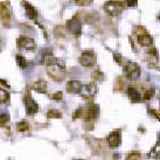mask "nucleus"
Here are the masks:
<instances>
[{"label":"nucleus","instance_id":"obj_28","mask_svg":"<svg viewBox=\"0 0 160 160\" xmlns=\"http://www.w3.org/2000/svg\"><path fill=\"white\" fill-rule=\"evenodd\" d=\"M132 158H139V154H134V156H129L128 159H132Z\"/></svg>","mask_w":160,"mask_h":160},{"label":"nucleus","instance_id":"obj_12","mask_svg":"<svg viewBox=\"0 0 160 160\" xmlns=\"http://www.w3.org/2000/svg\"><path fill=\"white\" fill-rule=\"evenodd\" d=\"M68 29L70 32H72V33H75L76 35H78L81 33V21H78V20H76V19H72V20H70L69 22H68Z\"/></svg>","mask_w":160,"mask_h":160},{"label":"nucleus","instance_id":"obj_3","mask_svg":"<svg viewBox=\"0 0 160 160\" xmlns=\"http://www.w3.org/2000/svg\"><path fill=\"white\" fill-rule=\"evenodd\" d=\"M80 63L83 67H92L96 63V56L92 52H84L80 56Z\"/></svg>","mask_w":160,"mask_h":160},{"label":"nucleus","instance_id":"obj_13","mask_svg":"<svg viewBox=\"0 0 160 160\" xmlns=\"http://www.w3.org/2000/svg\"><path fill=\"white\" fill-rule=\"evenodd\" d=\"M126 92L129 95V97L131 98V101L133 103H137V102H140V93L134 87H129L128 89H126Z\"/></svg>","mask_w":160,"mask_h":160},{"label":"nucleus","instance_id":"obj_20","mask_svg":"<svg viewBox=\"0 0 160 160\" xmlns=\"http://www.w3.org/2000/svg\"><path fill=\"white\" fill-rule=\"evenodd\" d=\"M8 120H9V116L7 113H1L0 115V125L6 124Z\"/></svg>","mask_w":160,"mask_h":160},{"label":"nucleus","instance_id":"obj_21","mask_svg":"<svg viewBox=\"0 0 160 160\" xmlns=\"http://www.w3.org/2000/svg\"><path fill=\"white\" fill-rule=\"evenodd\" d=\"M48 117L49 118H53V117H55V118H60V117H61V113H60L58 110H50V111L48 112Z\"/></svg>","mask_w":160,"mask_h":160},{"label":"nucleus","instance_id":"obj_7","mask_svg":"<svg viewBox=\"0 0 160 160\" xmlns=\"http://www.w3.org/2000/svg\"><path fill=\"white\" fill-rule=\"evenodd\" d=\"M108 144L111 148H116L120 145V142H122V138H120V131H116L113 133H111L110 136H108L107 138Z\"/></svg>","mask_w":160,"mask_h":160},{"label":"nucleus","instance_id":"obj_5","mask_svg":"<svg viewBox=\"0 0 160 160\" xmlns=\"http://www.w3.org/2000/svg\"><path fill=\"white\" fill-rule=\"evenodd\" d=\"M23 102H25V107H26L27 113H28L29 116L35 115L36 112L39 111L38 103H36L34 99H32L29 96H26V97H25V99H23Z\"/></svg>","mask_w":160,"mask_h":160},{"label":"nucleus","instance_id":"obj_6","mask_svg":"<svg viewBox=\"0 0 160 160\" xmlns=\"http://www.w3.org/2000/svg\"><path fill=\"white\" fill-rule=\"evenodd\" d=\"M0 19L4 23L11 21V8L7 2H0Z\"/></svg>","mask_w":160,"mask_h":160},{"label":"nucleus","instance_id":"obj_14","mask_svg":"<svg viewBox=\"0 0 160 160\" xmlns=\"http://www.w3.org/2000/svg\"><path fill=\"white\" fill-rule=\"evenodd\" d=\"M23 6H25V8H26V14L27 17L32 20H35L38 18V12H36V9L32 6L29 2H23Z\"/></svg>","mask_w":160,"mask_h":160},{"label":"nucleus","instance_id":"obj_1","mask_svg":"<svg viewBox=\"0 0 160 160\" xmlns=\"http://www.w3.org/2000/svg\"><path fill=\"white\" fill-rule=\"evenodd\" d=\"M123 70H124V75L129 80H137L140 76V68L134 62H128L124 66Z\"/></svg>","mask_w":160,"mask_h":160},{"label":"nucleus","instance_id":"obj_30","mask_svg":"<svg viewBox=\"0 0 160 160\" xmlns=\"http://www.w3.org/2000/svg\"><path fill=\"white\" fill-rule=\"evenodd\" d=\"M159 142H160V134H159Z\"/></svg>","mask_w":160,"mask_h":160},{"label":"nucleus","instance_id":"obj_10","mask_svg":"<svg viewBox=\"0 0 160 160\" xmlns=\"http://www.w3.org/2000/svg\"><path fill=\"white\" fill-rule=\"evenodd\" d=\"M82 87L83 85L80 81H70L67 84V91L69 93H80Z\"/></svg>","mask_w":160,"mask_h":160},{"label":"nucleus","instance_id":"obj_22","mask_svg":"<svg viewBox=\"0 0 160 160\" xmlns=\"http://www.w3.org/2000/svg\"><path fill=\"white\" fill-rule=\"evenodd\" d=\"M92 77L95 78V80L101 81V80H103V74H102V72H101L99 70H96V71H93Z\"/></svg>","mask_w":160,"mask_h":160},{"label":"nucleus","instance_id":"obj_26","mask_svg":"<svg viewBox=\"0 0 160 160\" xmlns=\"http://www.w3.org/2000/svg\"><path fill=\"white\" fill-rule=\"evenodd\" d=\"M113 56H115V61L117 63H122V56H120L119 54H115V55H113Z\"/></svg>","mask_w":160,"mask_h":160},{"label":"nucleus","instance_id":"obj_29","mask_svg":"<svg viewBox=\"0 0 160 160\" xmlns=\"http://www.w3.org/2000/svg\"><path fill=\"white\" fill-rule=\"evenodd\" d=\"M158 18H159V21H160V14H159V17H158Z\"/></svg>","mask_w":160,"mask_h":160},{"label":"nucleus","instance_id":"obj_11","mask_svg":"<svg viewBox=\"0 0 160 160\" xmlns=\"http://www.w3.org/2000/svg\"><path fill=\"white\" fill-rule=\"evenodd\" d=\"M138 42L142 46V47H150L153 43V39L147 34L146 32H142V34L138 35Z\"/></svg>","mask_w":160,"mask_h":160},{"label":"nucleus","instance_id":"obj_15","mask_svg":"<svg viewBox=\"0 0 160 160\" xmlns=\"http://www.w3.org/2000/svg\"><path fill=\"white\" fill-rule=\"evenodd\" d=\"M33 89L38 91V92L45 93L47 92V83H46L45 81H38V82H35L33 84Z\"/></svg>","mask_w":160,"mask_h":160},{"label":"nucleus","instance_id":"obj_18","mask_svg":"<svg viewBox=\"0 0 160 160\" xmlns=\"http://www.w3.org/2000/svg\"><path fill=\"white\" fill-rule=\"evenodd\" d=\"M29 128V125L27 123L26 120H22V122H20L18 125H17V130H18L19 132H25L26 130H28Z\"/></svg>","mask_w":160,"mask_h":160},{"label":"nucleus","instance_id":"obj_9","mask_svg":"<svg viewBox=\"0 0 160 160\" xmlns=\"http://www.w3.org/2000/svg\"><path fill=\"white\" fill-rule=\"evenodd\" d=\"M97 92V88H96V85L95 84H85L82 87V89H81L80 93L82 96H84V97H92L95 96Z\"/></svg>","mask_w":160,"mask_h":160},{"label":"nucleus","instance_id":"obj_25","mask_svg":"<svg viewBox=\"0 0 160 160\" xmlns=\"http://www.w3.org/2000/svg\"><path fill=\"white\" fill-rule=\"evenodd\" d=\"M53 99H55V101H61V98H62V92H56L53 95Z\"/></svg>","mask_w":160,"mask_h":160},{"label":"nucleus","instance_id":"obj_27","mask_svg":"<svg viewBox=\"0 0 160 160\" xmlns=\"http://www.w3.org/2000/svg\"><path fill=\"white\" fill-rule=\"evenodd\" d=\"M0 84H1V85H4L5 88H9L8 83H7V82H5V81H2V80H0Z\"/></svg>","mask_w":160,"mask_h":160},{"label":"nucleus","instance_id":"obj_23","mask_svg":"<svg viewBox=\"0 0 160 160\" xmlns=\"http://www.w3.org/2000/svg\"><path fill=\"white\" fill-rule=\"evenodd\" d=\"M125 1H126V5L129 7H134L138 2V0H125Z\"/></svg>","mask_w":160,"mask_h":160},{"label":"nucleus","instance_id":"obj_2","mask_svg":"<svg viewBox=\"0 0 160 160\" xmlns=\"http://www.w3.org/2000/svg\"><path fill=\"white\" fill-rule=\"evenodd\" d=\"M124 4L120 1H109L104 5V9L105 12L110 14V15H118L119 13H122L124 11Z\"/></svg>","mask_w":160,"mask_h":160},{"label":"nucleus","instance_id":"obj_8","mask_svg":"<svg viewBox=\"0 0 160 160\" xmlns=\"http://www.w3.org/2000/svg\"><path fill=\"white\" fill-rule=\"evenodd\" d=\"M99 113V108L96 104H90L87 108V112H85V119L87 120H93L98 117Z\"/></svg>","mask_w":160,"mask_h":160},{"label":"nucleus","instance_id":"obj_4","mask_svg":"<svg viewBox=\"0 0 160 160\" xmlns=\"http://www.w3.org/2000/svg\"><path fill=\"white\" fill-rule=\"evenodd\" d=\"M18 46L20 49H22V50H34L36 48V45L34 40L31 39V38H27V36H21L20 39L18 40Z\"/></svg>","mask_w":160,"mask_h":160},{"label":"nucleus","instance_id":"obj_19","mask_svg":"<svg viewBox=\"0 0 160 160\" xmlns=\"http://www.w3.org/2000/svg\"><path fill=\"white\" fill-rule=\"evenodd\" d=\"M154 92H156V90L153 89V88L146 90V91H145V93H144V99H145V101H150V99L154 96Z\"/></svg>","mask_w":160,"mask_h":160},{"label":"nucleus","instance_id":"obj_16","mask_svg":"<svg viewBox=\"0 0 160 160\" xmlns=\"http://www.w3.org/2000/svg\"><path fill=\"white\" fill-rule=\"evenodd\" d=\"M17 62H18V64H19V67L20 68H26L27 66H28V62L26 61V58H23V56H21V55H17Z\"/></svg>","mask_w":160,"mask_h":160},{"label":"nucleus","instance_id":"obj_24","mask_svg":"<svg viewBox=\"0 0 160 160\" xmlns=\"http://www.w3.org/2000/svg\"><path fill=\"white\" fill-rule=\"evenodd\" d=\"M75 1L78 5H83V6H85V5H89L92 0H75Z\"/></svg>","mask_w":160,"mask_h":160},{"label":"nucleus","instance_id":"obj_17","mask_svg":"<svg viewBox=\"0 0 160 160\" xmlns=\"http://www.w3.org/2000/svg\"><path fill=\"white\" fill-rule=\"evenodd\" d=\"M8 98H9V93L0 88V104L6 103L7 101H8Z\"/></svg>","mask_w":160,"mask_h":160}]
</instances>
